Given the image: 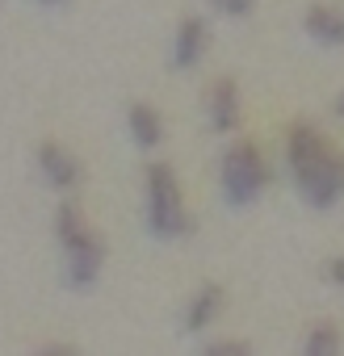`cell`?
<instances>
[{
  "label": "cell",
  "instance_id": "cell-11",
  "mask_svg": "<svg viewBox=\"0 0 344 356\" xmlns=\"http://www.w3.org/2000/svg\"><path fill=\"white\" fill-rule=\"evenodd\" d=\"M340 352V327L336 323H315L302 335V356H336Z\"/></svg>",
  "mask_w": 344,
  "mask_h": 356
},
{
  "label": "cell",
  "instance_id": "cell-7",
  "mask_svg": "<svg viewBox=\"0 0 344 356\" xmlns=\"http://www.w3.org/2000/svg\"><path fill=\"white\" fill-rule=\"evenodd\" d=\"M206 42H210L206 22H202V17H181L177 38H172V67H181V72L198 67L202 55H206Z\"/></svg>",
  "mask_w": 344,
  "mask_h": 356
},
{
  "label": "cell",
  "instance_id": "cell-16",
  "mask_svg": "<svg viewBox=\"0 0 344 356\" xmlns=\"http://www.w3.org/2000/svg\"><path fill=\"white\" fill-rule=\"evenodd\" d=\"M38 5H68V0H38Z\"/></svg>",
  "mask_w": 344,
  "mask_h": 356
},
{
  "label": "cell",
  "instance_id": "cell-9",
  "mask_svg": "<svg viewBox=\"0 0 344 356\" xmlns=\"http://www.w3.org/2000/svg\"><path fill=\"white\" fill-rule=\"evenodd\" d=\"M306 34L323 47H344V9L336 5H311L306 17H302Z\"/></svg>",
  "mask_w": 344,
  "mask_h": 356
},
{
  "label": "cell",
  "instance_id": "cell-3",
  "mask_svg": "<svg viewBox=\"0 0 344 356\" xmlns=\"http://www.w3.org/2000/svg\"><path fill=\"white\" fill-rule=\"evenodd\" d=\"M143 222L155 239H181L194 227L185 197H181V176L164 159L147 163V172H143Z\"/></svg>",
  "mask_w": 344,
  "mask_h": 356
},
{
  "label": "cell",
  "instance_id": "cell-1",
  "mask_svg": "<svg viewBox=\"0 0 344 356\" xmlns=\"http://www.w3.org/2000/svg\"><path fill=\"white\" fill-rule=\"evenodd\" d=\"M286 163L294 172V185L306 197V206L331 210L344 197V155L311 122L290 126V134H286Z\"/></svg>",
  "mask_w": 344,
  "mask_h": 356
},
{
  "label": "cell",
  "instance_id": "cell-13",
  "mask_svg": "<svg viewBox=\"0 0 344 356\" xmlns=\"http://www.w3.org/2000/svg\"><path fill=\"white\" fill-rule=\"evenodd\" d=\"M210 5H214L219 13H227V17H248L256 0H210Z\"/></svg>",
  "mask_w": 344,
  "mask_h": 356
},
{
  "label": "cell",
  "instance_id": "cell-10",
  "mask_svg": "<svg viewBox=\"0 0 344 356\" xmlns=\"http://www.w3.org/2000/svg\"><path fill=\"white\" fill-rule=\"evenodd\" d=\"M219 314H223V285H202L189 298V306H185V331L189 335H202Z\"/></svg>",
  "mask_w": 344,
  "mask_h": 356
},
{
  "label": "cell",
  "instance_id": "cell-15",
  "mask_svg": "<svg viewBox=\"0 0 344 356\" xmlns=\"http://www.w3.org/2000/svg\"><path fill=\"white\" fill-rule=\"evenodd\" d=\"M336 118H344V92L336 97Z\"/></svg>",
  "mask_w": 344,
  "mask_h": 356
},
{
  "label": "cell",
  "instance_id": "cell-8",
  "mask_svg": "<svg viewBox=\"0 0 344 356\" xmlns=\"http://www.w3.org/2000/svg\"><path fill=\"white\" fill-rule=\"evenodd\" d=\"M126 130H130V138H134L139 151H155V147L164 143V118H159V109L147 105V101H134V105L126 109Z\"/></svg>",
  "mask_w": 344,
  "mask_h": 356
},
{
  "label": "cell",
  "instance_id": "cell-4",
  "mask_svg": "<svg viewBox=\"0 0 344 356\" xmlns=\"http://www.w3.org/2000/svg\"><path fill=\"white\" fill-rule=\"evenodd\" d=\"M219 176H223V197L231 206H252L269 189V163H265L260 147L248 143V138H240V143L227 147Z\"/></svg>",
  "mask_w": 344,
  "mask_h": 356
},
{
  "label": "cell",
  "instance_id": "cell-2",
  "mask_svg": "<svg viewBox=\"0 0 344 356\" xmlns=\"http://www.w3.org/2000/svg\"><path fill=\"white\" fill-rule=\"evenodd\" d=\"M55 239L68 260V285L72 289H93L101 268H105V239L93 231L88 214L76 202H59L55 210Z\"/></svg>",
  "mask_w": 344,
  "mask_h": 356
},
{
  "label": "cell",
  "instance_id": "cell-5",
  "mask_svg": "<svg viewBox=\"0 0 344 356\" xmlns=\"http://www.w3.org/2000/svg\"><path fill=\"white\" fill-rule=\"evenodd\" d=\"M38 172L55 193H72L80 185V159L63 143H42L38 147Z\"/></svg>",
  "mask_w": 344,
  "mask_h": 356
},
{
  "label": "cell",
  "instance_id": "cell-14",
  "mask_svg": "<svg viewBox=\"0 0 344 356\" xmlns=\"http://www.w3.org/2000/svg\"><path fill=\"white\" fill-rule=\"evenodd\" d=\"M323 277H327L336 289H344V256H331V260L323 264Z\"/></svg>",
  "mask_w": 344,
  "mask_h": 356
},
{
  "label": "cell",
  "instance_id": "cell-12",
  "mask_svg": "<svg viewBox=\"0 0 344 356\" xmlns=\"http://www.w3.org/2000/svg\"><path fill=\"white\" fill-rule=\"evenodd\" d=\"M206 356H248V343L244 339H210Z\"/></svg>",
  "mask_w": 344,
  "mask_h": 356
},
{
  "label": "cell",
  "instance_id": "cell-6",
  "mask_svg": "<svg viewBox=\"0 0 344 356\" xmlns=\"http://www.w3.org/2000/svg\"><path fill=\"white\" fill-rule=\"evenodd\" d=\"M240 113H244V101H240V84L231 76L214 80L210 92H206V118H210V130L214 134H231L240 126Z\"/></svg>",
  "mask_w": 344,
  "mask_h": 356
}]
</instances>
